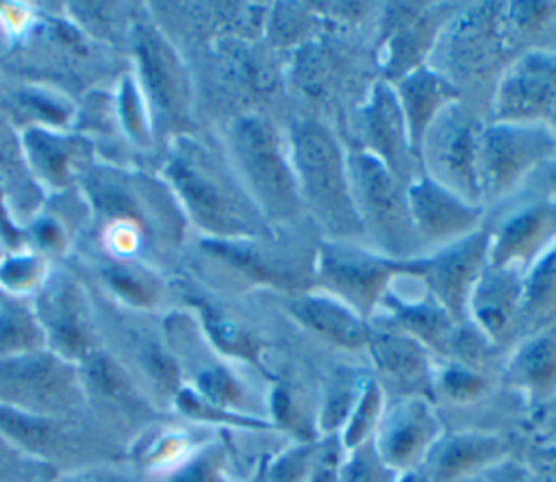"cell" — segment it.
I'll return each instance as SVG.
<instances>
[{
	"mask_svg": "<svg viewBox=\"0 0 556 482\" xmlns=\"http://www.w3.org/2000/svg\"><path fill=\"white\" fill-rule=\"evenodd\" d=\"M78 185L100 224L106 256L146 263L152 248L176 245L182 239L187 217L163 178L93 163Z\"/></svg>",
	"mask_w": 556,
	"mask_h": 482,
	"instance_id": "1",
	"label": "cell"
},
{
	"mask_svg": "<svg viewBox=\"0 0 556 482\" xmlns=\"http://www.w3.org/2000/svg\"><path fill=\"white\" fill-rule=\"evenodd\" d=\"M163 180L187 221L206 239L237 241L276 234L245 193L228 156L217 154L193 135H180L167 143Z\"/></svg>",
	"mask_w": 556,
	"mask_h": 482,
	"instance_id": "2",
	"label": "cell"
},
{
	"mask_svg": "<svg viewBox=\"0 0 556 482\" xmlns=\"http://www.w3.org/2000/svg\"><path fill=\"white\" fill-rule=\"evenodd\" d=\"M287 148L304 211L319 224L326 239H363L345 150L334 132L317 119L302 117L291 124Z\"/></svg>",
	"mask_w": 556,
	"mask_h": 482,
	"instance_id": "3",
	"label": "cell"
},
{
	"mask_svg": "<svg viewBox=\"0 0 556 482\" xmlns=\"http://www.w3.org/2000/svg\"><path fill=\"white\" fill-rule=\"evenodd\" d=\"M226 150L239 182L274 230L306 215L287 137L271 119L261 113L239 115L228 126Z\"/></svg>",
	"mask_w": 556,
	"mask_h": 482,
	"instance_id": "4",
	"label": "cell"
},
{
	"mask_svg": "<svg viewBox=\"0 0 556 482\" xmlns=\"http://www.w3.org/2000/svg\"><path fill=\"white\" fill-rule=\"evenodd\" d=\"M0 434L56 473L126 460V445L89 410L76 417H50L0 406Z\"/></svg>",
	"mask_w": 556,
	"mask_h": 482,
	"instance_id": "5",
	"label": "cell"
},
{
	"mask_svg": "<svg viewBox=\"0 0 556 482\" xmlns=\"http://www.w3.org/2000/svg\"><path fill=\"white\" fill-rule=\"evenodd\" d=\"M128 46L135 61L132 76L150 109L154 141L161 137L169 143L180 135H191L193 87L174 43L152 17L135 13Z\"/></svg>",
	"mask_w": 556,
	"mask_h": 482,
	"instance_id": "6",
	"label": "cell"
},
{
	"mask_svg": "<svg viewBox=\"0 0 556 482\" xmlns=\"http://www.w3.org/2000/svg\"><path fill=\"white\" fill-rule=\"evenodd\" d=\"M345 158L363 239L374 245L371 250L393 261L421 256L426 248L410 217L408 185L361 148L348 150Z\"/></svg>",
	"mask_w": 556,
	"mask_h": 482,
	"instance_id": "7",
	"label": "cell"
},
{
	"mask_svg": "<svg viewBox=\"0 0 556 482\" xmlns=\"http://www.w3.org/2000/svg\"><path fill=\"white\" fill-rule=\"evenodd\" d=\"M515 50L504 20V2H480L452 15L445 24L434 52L439 69L456 87L478 85L484 78L500 74L508 65ZM460 91V89H458Z\"/></svg>",
	"mask_w": 556,
	"mask_h": 482,
	"instance_id": "8",
	"label": "cell"
},
{
	"mask_svg": "<svg viewBox=\"0 0 556 482\" xmlns=\"http://www.w3.org/2000/svg\"><path fill=\"white\" fill-rule=\"evenodd\" d=\"M556 158V132L545 122H491L478 135V189L482 206L510 195L530 174Z\"/></svg>",
	"mask_w": 556,
	"mask_h": 482,
	"instance_id": "9",
	"label": "cell"
},
{
	"mask_svg": "<svg viewBox=\"0 0 556 482\" xmlns=\"http://www.w3.org/2000/svg\"><path fill=\"white\" fill-rule=\"evenodd\" d=\"M0 406L28 415H85L78 365L48 347L0 360Z\"/></svg>",
	"mask_w": 556,
	"mask_h": 482,
	"instance_id": "10",
	"label": "cell"
},
{
	"mask_svg": "<svg viewBox=\"0 0 556 482\" xmlns=\"http://www.w3.org/2000/svg\"><path fill=\"white\" fill-rule=\"evenodd\" d=\"M163 334L180 367L182 384L222 408L267 419L265 399H258L230 360L213 350L195 317L172 313L163 321Z\"/></svg>",
	"mask_w": 556,
	"mask_h": 482,
	"instance_id": "11",
	"label": "cell"
},
{
	"mask_svg": "<svg viewBox=\"0 0 556 482\" xmlns=\"http://www.w3.org/2000/svg\"><path fill=\"white\" fill-rule=\"evenodd\" d=\"M397 274H402V261L356 241L324 239L315 248L313 289L337 297L367 321L376 317Z\"/></svg>",
	"mask_w": 556,
	"mask_h": 482,
	"instance_id": "12",
	"label": "cell"
},
{
	"mask_svg": "<svg viewBox=\"0 0 556 482\" xmlns=\"http://www.w3.org/2000/svg\"><path fill=\"white\" fill-rule=\"evenodd\" d=\"M76 365L87 410L126 447L143 430L165 419L167 413L148 397L141 384L109 350L98 347Z\"/></svg>",
	"mask_w": 556,
	"mask_h": 482,
	"instance_id": "13",
	"label": "cell"
},
{
	"mask_svg": "<svg viewBox=\"0 0 556 482\" xmlns=\"http://www.w3.org/2000/svg\"><path fill=\"white\" fill-rule=\"evenodd\" d=\"M30 302L50 352L80 363L93 350L102 347L98 313L89 293L65 269H50Z\"/></svg>",
	"mask_w": 556,
	"mask_h": 482,
	"instance_id": "14",
	"label": "cell"
},
{
	"mask_svg": "<svg viewBox=\"0 0 556 482\" xmlns=\"http://www.w3.org/2000/svg\"><path fill=\"white\" fill-rule=\"evenodd\" d=\"M489 228L437 248L430 254L402 261V271L417 278L437 304L456 321H467L469 295L489 265Z\"/></svg>",
	"mask_w": 556,
	"mask_h": 482,
	"instance_id": "15",
	"label": "cell"
},
{
	"mask_svg": "<svg viewBox=\"0 0 556 482\" xmlns=\"http://www.w3.org/2000/svg\"><path fill=\"white\" fill-rule=\"evenodd\" d=\"M480 128L478 117L458 100L430 124L419 148L421 172L473 204H482L476 172Z\"/></svg>",
	"mask_w": 556,
	"mask_h": 482,
	"instance_id": "16",
	"label": "cell"
},
{
	"mask_svg": "<svg viewBox=\"0 0 556 482\" xmlns=\"http://www.w3.org/2000/svg\"><path fill=\"white\" fill-rule=\"evenodd\" d=\"M100 326L102 347L109 350L141 384L148 397L163 410H172V402L182 386L180 367L165 341L163 328L128 317H115Z\"/></svg>",
	"mask_w": 556,
	"mask_h": 482,
	"instance_id": "17",
	"label": "cell"
},
{
	"mask_svg": "<svg viewBox=\"0 0 556 482\" xmlns=\"http://www.w3.org/2000/svg\"><path fill=\"white\" fill-rule=\"evenodd\" d=\"M454 4L395 2L387 7L380 26L378 65L389 85L426 65L434 52L445 24L454 15Z\"/></svg>",
	"mask_w": 556,
	"mask_h": 482,
	"instance_id": "18",
	"label": "cell"
},
{
	"mask_svg": "<svg viewBox=\"0 0 556 482\" xmlns=\"http://www.w3.org/2000/svg\"><path fill=\"white\" fill-rule=\"evenodd\" d=\"M200 245L211 258L248 282L276 287L289 295L313 289L315 250L304 254L295 248H282L276 243V234L237 241L204 239Z\"/></svg>",
	"mask_w": 556,
	"mask_h": 482,
	"instance_id": "19",
	"label": "cell"
},
{
	"mask_svg": "<svg viewBox=\"0 0 556 482\" xmlns=\"http://www.w3.org/2000/svg\"><path fill=\"white\" fill-rule=\"evenodd\" d=\"M556 109V50L519 52L497 76L493 122H545Z\"/></svg>",
	"mask_w": 556,
	"mask_h": 482,
	"instance_id": "20",
	"label": "cell"
},
{
	"mask_svg": "<svg viewBox=\"0 0 556 482\" xmlns=\"http://www.w3.org/2000/svg\"><path fill=\"white\" fill-rule=\"evenodd\" d=\"M443 421L432 399L400 395L384 406L371 445L380 460L395 473L415 471L443 434Z\"/></svg>",
	"mask_w": 556,
	"mask_h": 482,
	"instance_id": "21",
	"label": "cell"
},
{
	"mask_svg": "<svg viewBox=\"0 0 556 482\" xmlns=\"http://www.w3.org/2000/svg\"><path fill=\"white\" fill-rule=\"evenodd\" d=\"M356 113L358 148L384 163L402 182L408 185L415 180L421 174V163L410 150L406 122L393 85L382 78L376 80Z\"/></svg>",
	"mask_w": 556,
	"mask_h": 482,
	"instance_id": "22",
	"label": "cell"
},
{
	"mask_svg": "<svg viewBox=\"0 0 556 482\" xmlns=\"http://www.w3.org/2000/svg\"><path fill=\"white\" fill-rule=\"evenodd\" d=\"M489 265L523 274L556 243V198L536 193L489 228Z\"/></svg>",
	"mask_w": 556,
	"mask_h": 482,
	"instance_id": "23",
	"label": "cell"
},
{
	"mask_svg": "<svg viewBox=\"0 0 556 482\" xmlns=\"http://www.w3.org/2000/svg\"><path fill=\"white\" fill-rule=\"evenodd\" d=\"M408 206L424 248H441L480 228L484 206L473 204L428 174L408 182Z\"/></svg>",
	"mask_w": 556,
	"mask_h": 482,
	"instance_id": "24",
	"label": "cell"
},
{
	"mask_svg": "<svg viewBox=\"0 0 556 482\" xmlns=\"http://www.w3.org/2000/svg\"><path fill=\"white\" fill-rule=\"evenodd\" d=\"M22 145L41 189L67 191L96 163L93 141L76 130L26 126L22 130Z\"/></svg>",
	"mask_w": 556,
	"mask_h": 482,
	"instance_id": "25",
	"label": "cell"
},
{
	"mask_svg": "<svg viewBox=\"0 0 556 482\" xmlns=\"http://www.w3.org/2000/svg\"><path fill=\"white\" fill-rule=\"evenodd\" d=\"M365 352L378 376L389 380L400 395H421L434 399L437 365L432 363V352L426 345L395 328L371 324Z\"/></svg>",
	"mask_w": 556,
	"mask_h": 482,
	"instance_id": "26",
	"label": "cell"
},
{
	"mask_svg": "<svg viewBox=\"0 0 556 482\" xmlns=\"http://www.w3.org/2000/svg\"><path fill=\"white\" fill-rule=\"evenodd\" d=\"M521 278L523 274L517 269L486 265L469 295L467 321L491 345H504L517 339Z\"/></svg>",
	"mask_w": 556,
	"mask_h": 482,
	"instance_id": "27",
	"label": "cell"
},
{
	"mask_svg": "<svg viewBox=\"0 0 556 482\" xmlns=\"http://www.w3.org/2000/svg\"><path fill=\"white\" fill-rule=\"evenodd\" d=\"M508 445L500 434L482 430L443 432L419 467L428 482H463L500 462Z\"/></svg>",
	"mask_w": 556,
	"mask_h": 482,
	"instance_id": "28",
	"label": "cell"
},
{
	"mask_svg": "<svg viewBox=\"0 0 556 482\" xmlns=\"http://www.w3.org/2000/svg\"><path fill=\"white\" fill-rule=\"evenodd\" d=\"M285 310L304 330L341 350H365L371 334V321L361 317L348 304L317 289L291 293L285 300Z\"/></svg>",
	"mask_w": 556,
	"mask_h": 482,
	"instance_id": "29",
	"label": "cell"
},
{
	"mask_svg": "<svg viewBox=\"0 0 556 482\" xmlns=\"http://www.w3.org/2000/svg\"><path fill=\"white\" fill-rule=\"evenodd\" d=\"M506 380L530 406L556 402V324L515 341L504 367Z\"/></svg>",
	"mask_w": 556,
	"mask_h": 482,
	"instance_id": "30",
	"label": "cell"
},
{
	"mask_svg": "<svg viewBox=\"0 0 556 482\" xmlns=\"http://www.w3.org/2000/svg\"><path fill=\"white\" fill-rule=\"evenodd\" d=\"M393 91L406 122L410 150L419 158L426 130L443 113V109L460 100V91L450 78L428 63L393 83Z\"/></svg>",
	"mask_w": 556,
	"mask_h": 482,
	"instance_id": "31",
	"label": "cell"
},
{
	"mask_svg": "<svg viewBox=\"0 0 556 482\" xmlns=\"http://www.w3.org/2000/svg\"><path fill=\"white\" fill-rule=\"evenodd\" d=\"M378 308H384V319L380 321L382 326L395 328L426 345L432 354L447 358L450 343L458 324L437 304V300L426 289L421 295L408 297L395 293L389 287Z\"/></svg>",
	"mask_w": 556,
	"mask_h": 482,
	"instance_id": "32",
	"label": "cell"
},
{
	"mask_svg": "<svg viewBox=\"0 0 556 482\" xmlns=\"http://www.w3.org/2000/svg\"><path fill=\"white\" fill-rule=\"evenodd\" d=\"M0 193L22 228L30 224L43 204V189L35 180L24 145L22 132H17L7 117L0 115Z\"/></svg>",
	"mask_w": 556,
	"mask_h": 482,
	"instance_id": "33",
	"label": "cell"
},
{
	"mask_svg": "<svg viewBox=\"0 0 556 482\" xmlns=\"http://www.w3.org/2000/svg\"><path fill=\"white\" fill-rule=\"evenodd\" d=\"M204 441L208 439H198L189 428L169 426L163 419L128 443L124 462L130 465L139 475L163 478Z\"/></svg>",
	"mask_w": 556,
	"mask_h": 482,
	"instance_id": "34",
	"label": "cell"
},
{
	"mask_svg": "<svg viewBox=\"0 0 556 482\" xmlns=\"http://www.w3.org/2000/svg\"><path fill=\"white\" fill-rule=\"evenodd\" d=\"M191 306L195 308V321L202 334L217 354H222L230 363H245L252 365L256 371L271 376L263 360V343L252 330H248L243 324L222 313L206 300H193Z\"/></svg>",
	"mask_w": 556,
	"mask_h": 482,
	"instance_id": "35",
	"label": "cell"
},
{
	"mask_svg": "<svg viewBox=\"0 0 556 482\" xmlns=\"http://www.w3.org/2000/svg\"><path fill=\"white\" fill-rule=\"evenodd\" d=\"M554 324H556V243L523 271L515 341Z\"/></svg>",
	"mask_w": 556,
	"mask_h": 482,
	"instance_id": "36",
	"label": "cell"
},
{
	"mask_svg": "<svg viewBox=\"0 0 556 482\" xmlns=\"http://www.w3.org/2000/svg\"><path fill=\"white\" fill-rule=\"evenodd\" d=\"M100 278L119 306L135 313H150L163 300V282L146 263L117 261L109 256V263L100 267Z\"/></svg>",
	"mask_w": 556,
	"mask_h": 482,
	"instance_id": "37",
	"label": "cell"
},
{
	"mask_svg": "<svg viewBox=\"0 0 556 482\" xmlns=\"http://www.w3.org/2000/svg\"><path fill=\"white\" fill-rule=\"evenodd\" d=\"M265 417L274 430L289 432L298 443L321 441L317 434V408H311L302 391L289 380L274 378L265 399Z\"/></svg>",
	"mask_w": 556,
	"mask_h": 482,
	"instance_id": "38",
	"label": "cell"
},
{
	"mask_svg": "<svg viewBox=\"0 0 556 482\" xmlns=\"http://www.w3.org/2000/svg\"><path fill=\"white\" fill-rule=\"evenodd\" d=\"M46 350V334L30 297H0V360Z\"/></svg>",
	"mask_w": 556,
	"mask_h": 482,
	"instance_id": "39",
	"label": "cell"
},
{
	"mask_svg": "<svg viewBox=\"0 0 556 482\" xmlns=\"http://www.w3.org/2000/svg\"><path fill=\"white\" fill-rule=\"evenodd\" d=\"M367 376H361L352 369H337L321 389L317 404V434L319 439L339 436L350 410L363 389Z\"/></svg>",
	"mask_w": 556,
	"mask_h": 482,
	"instance_id": "40",
	"label": "cell"
},
{
	"mask_svg": "<svg viewBox=\"0 0 556 482\" xmlns=\"http://www.w3.org/2000/svg\"><path fill=\"white\" fill-rule=\"evenodd\" d=\"M13 98L15 106H20L28 117H33L30 126L56 130H67L70 126H74L76 106L72 104V98L56 87L30 83L17 87L13 91Z\"/></svg>",
	"mask_w": 556,
	"mask_h": 482,
	"instance_id": "41",
	"label": "cell"
},
{
	"mask_svg": "<svg viewBox=\"0 0 556 482\" xmlns=\"http://www.w3.org/2000/svg\"><path fill=\"white\" fill-rule=\"evenodd\" d=\"M384 406H387L384 386L374 376H367L363 382V389L350 410V417L345 419V423L337 436L343 452L361 447L374 439L378 423L382 419Z\"/></svg>",
	"mask_w": 556,
	"mask_h": 482,
	"instance_id": "42",
	"label": "cell"
},
{
	"mask_svg": "<svg viewBox=\"0 0 556 482\" xmlns=\"http://www.w3.org/2000/svg\"><path fill=\"white\" fill-rule=\"evenodd\" d=\"M172 410L180 417L198 423V426H211V428H226V430H274L271 423L263 417H250L241 415L228 408H222L202 395H198L187 384L180 386L172 402Z\"/></svg>",
	"mask_w": 556,
	"mask_h": 482,
	"instance_id": "43",
	"label": "cell"
},
{
	"mask_svg": "<svg viewBox=\"0 0 556 482\" xmlns=\"http://www.w3.org/2000/svg\"><path fill=\"white\" fill-rule=\"evenodd\" d=\"M115 98V115L119 132L139 148L154 145V130L150 109L141 96V89L132 74H122L117 80Z\"/></svg>",
	"mask_w": 556,
	"mask_h": 482,
	"instance_id": "44",
	"label": "cell"
},
{
	"mask_svg": "<svg viewBox=\"0 0 556 482\" xmlns=\"http://www.w3.org/2000/svg\"><path fill=\"white\" fill-rule=\"evenodd\" d=\"M161 482H232L228 449L219 441H204Z\"/></svg>",
	"mask_w": 556,
	"mask_h": 482,
	"instance_id": "45",
	"label": "cell"
},
{
	"mask_svg": "<svg viewBox=\"0 0 556 482\" xmlns=\"http://www.w3.org/2000/svg\"><path fill=\"white\" fill-rule=\"evenodd\" d=\"M48 276L46 261L35 250H17L0 258V291L33 297Z\"/></svg>",
	"mask_w": 556,
	"mask_h": 482,
	"instance_id": "46",
	"label": "cell"
},
{
	"mask_svg": "<svg viewBox=\"0 0 556 482\" xmlns=\"http://www.w3.org/2000/svg\"><path fill=\"white\" fill-rule=\"evenodd\" d=\"M489 389L486 376L463 360L445 358L441 367L434 369V393H441L454 404H467L482 397Z\"/></svg>",
	"mask_w": 556,
	"mask_h": 482,
	"instance_id": "47",
	"label": "cell"
},
{
	"mask_svg": "<svg viewBox=\"0 0 556 482\" xmlns=\"http://www.w3.org/2000/svg\"><path fill=\"white\" fill-rule=\"evenodd\" d=\"M321 441H293L276 456L261 460V482H308Z\"/></svg>",
	"mask_w": 556,
	"mask_h": 482,
	"instance_id": "48",
	"label": "cell"
},
{
	"mask_svg": "<svg viewBox=\"0 0 556 482\" xmlns=\"http://www.w3.org/2000/svg\"><path fill=\"white\" fill-rule=\"evenodd\" d=\"M400 473L389 469L376 454L371 441L343 452L339 462L337 482H395Z\"/></svg>",
	"mask_w": 556,
	"mask_h": 482,
	"instance_id": "49",
	"label": "cell"
},
{
	"mask_svg": "<svg viewBox=\"0 0 556 482\" xmlns=\"http://www.w3.org/2000/svg\"><path fill=\"white\" fill-rule=\"evenodd\" d=\"M311 15L304 4L282 2L276 4L267 15V35L276 46H291L293 41H304L311 28Z\"/></svg>",
	"mask_w": 556,
	"mask_h": 482,
	"instance_id": "50",
	"label": "cell"
},
{
	"mask_svg": "<svg viewBox=\"0 0 556 482\" xmlns=\"http://www.w3.org/2000/svg\"><path fill=\"white\" fill-rule=\"evenodd\" d=\"M56 471L28 458L0 434V482H54Z\"/></svg>",
	"mask_w": 556,
	"mask_h": 482,
	"instance_id": "51",
	"label": "cell"
},
{
	"mask_svg": "<svg viewBox=\"0 0 556 482\" xmlns=\"http://www.w3.org/2000/svg\"><path fill=\"white\" fill-rule=\"evenodd\" d=\"M54 482H143L141 475L126 462H104L67 473H59Z\"/></svg>",
	"mask_w": 556,
	"mask_h": 482,
	"instance_id": "52",
	"label": "cell"
},
{
	"mask_svg": "<svg viewBox=\"0 0 556 482\" xmlns=\"http://www.w3.org/2000/svg\"><path fill=\"white\" fill-rule=\"evenodd\" d=\"M341 456H343V449H341L337 436L321 439L308 482H337Z\"/></svg>",
	"mask_w": 556,
	"mask_h": 482,
	"instance_id": "53",
	"label": "cell"
},
{
	"mask_svg": "<svg viewBox=\"0 0 556 482\" xmlns=\"http://www.w3.org/2000/svg\"><path fill=\"white\" fill-rule=\"evenodd\" d=\"M528 182L532 185V189L541 195H554L556 198V158L543 163L541 167H536Z\"/></svg>",
	"mask_w": 556,
	"mask_h": 482,
	"instance_id": "54",
	"label": "cell"
},
{
	"mask_svg": "<svg viewBox=\"0 0 556 482\" xmlns=\"http://www.w3.org/2000/svg\"><path fill=\"white\" fill-rule=\"evenodd\" d=\"M463 482H526V480L517 471L506 469L504 462H500V465H495V467H491V469H486L478 475H471Z\"/></svg>",
	"mask_w": 556,
	"mask_h": 482,
	"instance_id": "55",
	"label": "cell"
},
{
	"mask_svg": "<svg viewBox=\"0 0 556 482\" xmlns=\"http://www.w3.org/2000/svg\"><path fill=\"white\" fill-rule=\"evenodd\" d=\"M395 482H428V478H426V473L421 469H415V471L400 473Z\"/></svg>",
	"mask_w": 556,
	"mask_h": 482,
	"instance_id": "56",
	"label": "cell"
},
{
	"mask_svg": "<svg viewBox=\"0 0 556 482\" xmlns=\"http://www.w3.org/2000/svg\"><path fill=\"white\" fill-rule=\"evenodd\" d=\"M545 124H547V126H549V128L556 132V109L549 113V117L545 119Z\"/></svg>",
	"mask_w": 556,
	"mask_h": 482,
	"instance_id": "57",
	"label": "cell"
},
{
	"mask_svg": "<svg viewBox=\"0 0 556 482\" xmlns=\"http://www.w3.org/2000/svg\"><path fill=\"white\" fill-rule=\"evenodd\" d=\"M250 482H261V462H258V467L254 469V473H252V480Z\"/></svg>",
	"mask_w": 556,
	"mask_h": 482,
	"instance_id": "58",
	"label": "cell"
},
{
	"mask_svg": "<svg viewBox=\"0 0 556 482\" xmlns=\"http://www.w3.org/2000/svg\"><path fill=\"white\" fill-rule=\"evenodd\" d=\"M2 295H4V293H2V291H0V297H2Z\"/></svg>",
	"mask_w": 556,
	"mask_h": 482,
	"instance_id": "59",
	"label": "cell"
},
{
	"mask_svg": "<svg viewBox=\"0 0 556 482\" xmlns=\"http://www.w3.org/2000/svg\"><path fill=\"white\" fill-rule=\"evenodd\" d=\"M554 404H556V402H554Z\"/></svg>",
	"mask_w": 556,
	"mask_h": 482,
	"instance_id": "60",
	"label": "cell"
}]
</instances>
